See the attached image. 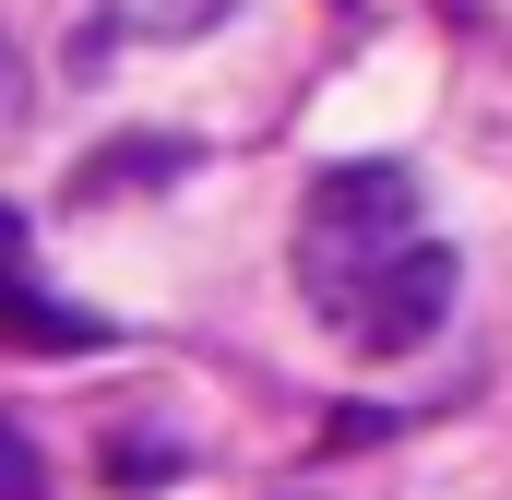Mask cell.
Instances as JSON below:
<instances>
[{
    "label": "cell",
    "instance_id": "3957f363",
    "mask_svg": "<svg viewBox=\"0 0 512 500\" xmlns=\"http://www.w3.org/2000/svg\"><path fill=\"white\" fill-rule=\"evenodd\" d=\"M120 24H143V36H191V24H215L227 0H108Z\"/></svg>",
    "mask_w": 512,
    "mask_h": 500
},
{
    "label": "cell",
    "instance_id": "6da1fadb",
    "mask_svg": "<svg viewBox=\"0 0 512 500\" xmlns=\"http://www.w3.org/2000/svg\"><path fill=\"white\" fill-rule=\"evenodd\" d=\"M298 298L358 358H405L453 322V250L429 239L405 167H334L298 203Z\"/></svg>",
    "mask_w": 512,
    "mask_h": 500
},
{
    "label": "cell",
    "instance_id": "7a4b0ae2",
    "mask_svg": "<svg viewBox=\"0 0 512 500\" xmlns=\"http://www.w3.org/2000/svg\"><path fill=\"white\" fill-rule=\"evenodd\" d=\"M167 167H191L179 143H120V155H84V191H143V179H167Z\"/></svg>",
    "mask_w": 512,
    "mask_h": 500
}]
</instances>
